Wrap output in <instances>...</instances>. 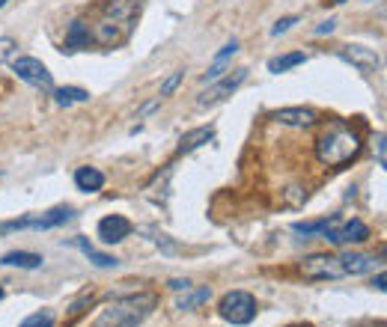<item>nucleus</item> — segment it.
<instances>
[{
	"mask_svg": "<svg viewBox=\"0 0 387 327\" xmlns=\"http://www.w3.org/2000/svg\"><path fill=\"white\" fill-rule=\"evenodd\" d=\"M54 98H57L60 107H72V105H84V101H90V93L81 86H60L54 89Z\"/></svg>",
	"mask_w": 387,
	"mask_h": 327,
	"instance_id": "nucleus-21",
	"label": "nucleus"
},
{
	"mask_svg": "<svg viewBox=\"0 0 387 327\" xmlns=\"http://www.w3.org/2000/svg\"><path fill=\"white\" fill-rule=\"evenodd\" d=\"M13 72L24 84H33V86H39V89H54L51 72L45 69V63L36 60V57H18V60H13Z\"/></svg>",
	"mask_w": 387,
	"mask_h": 327,
	"instance_id": "nucleus-7",
	"label": "nucleus"
},
{
	"mask_svg": "<svg viewBox=\"0 0 387 327\" xmlns=\"http://www.w3.org/2000/svg\"><path fill=\"white\" fill-rule=\"evenodd\" d=\"M93 45V33H90V24L84 18H75L69 30H66V48L63 51H81V48H90Z\"/></svg>",
	"mask_w": 387,
	"mask_h": 327,
	"instance_id": "nucleus-13",
	"label": "nucleus"
},
{
	"mask_svg": "<svg viewBox=\"0 0 387 327\" xmlns=\"http://www.w3.org/2000/svg\"><path fill=\"white\" fill-rule=\"evenodd\" d=\"M274 122H280V126H289V128H310V126H316V110H310V107H280V110H274L271 114Z\"/></svg>",
	"mask_w": 387,
	"mask_h": 327,
	"instance_id": "nucleus-12",
	"label": "nucleus"
},
{
	"mask_svg": "<svg viewBox=\"0 0 387 327\" xmlns=\"http://www.w3.org/2000/svg\"><path fill=\"white\" fill-rule=\"evenodd\" d=\"M367 3H375V0H367Z\"/></svg>",
	"mask_w": 387,
	"mask_h": 327,
	"instance_id": "nucleus-36",
	"label": "nucleus"
},
{
	"mask_svg": "<svg viewBox=\"0 0 387 327\" xmlns=\"http://www.w3.org/2000/svg\"><path fill=\"white\" fill-rule=\"evenodd\" d=\"M245 81H248V69H236L232 75H227V77H224V81H220V84L208 86L206 93H203L200 98H197V101H200V105H215V101H220V98L232 96V93H236V89H238L241 84H245Z\"/></svg>",
	"mask_w": 387,
	"mask_h": 327,
	"instance_id": "nucleus-10",
	"label": "nucleus"
},
{
	"mask_svg": "<svg viewBox=\"0 0 387 327\" xmlns=\"http://www.w3.org/2000/svg\"><path fill=\"white\" fill-rule=\"evenodd\" d=\"M361 149H363V137L349 122H328V128L316 140V158L325 167H342L355 161Z\"/></svg>",
	"mask_w": 387,
	"mask_h": 327,
	"instance_id": "nucleus-2",
	"label": "nucleus"
},
{
	"mask_svg": "<svg viewBox=\"0 0 387 327\" xmlns=\"http://www.w3.org/2000/svg\"><path fill=\"white\" fill-rule=\"evenodd\" d=\"M367 238H370V227L363 220H342L337 229H331L325 235V241L337 244V247H342V244H361V241H367Z\"/></svg>",
	"mask_w": 387,
	"mask_h": 327,
	"instance_id": "nucleus-9",
	"label": "nucleus"
},
{
	"mask_svg": "<svg viewBox=\"0 0 387 327\" xmlns=\"http://www.w3.org/2000/svg\"><path fill=\"white\" fill-rule=\"evenodd\" d=\"M218 312L229 324H250L257 319V298L250 291H227L218 303Z\"/></svg>",
	"mask_w": 387,
	"mask_h": 327,
	"instance_id": "nucleus-4",
	"label": "nucleus"
},
{
	"mask_svg": "<svg viewBox=\"0 0 387 327\" xmlns=\"http://www.w3.org/2000/svg\"><path fill=\"white\" fill-rule=\"evenodd\" d=\"M340 57L346 60V63H351V66H355L358 72H363V75L379 72V66H381L379 54H375L372 48H367V45H342V48H340Z\"/></svg>",
	"mask_w": 387,
	"mask_h": 327,
	"instance_id": "nucleus-8",
	"label": "nucleus"
},
{
	"mask_svg": "<svg viewBox=\"0 0 387 327\" xmlns=\"http://www.w3.org/2000/svg\"><path fill=\"white\" fill-rule=\"evenodd\" d=\"M325 3H331V6H337V3H346V0H325Z\"/></svg>",
	"mask_w": 387,
	"mask_h": 327,
	"instance_id": "nucleus-33",
	"label": "nucleus"
},
{
	"mask_svg": "<svg viewBox=\"0 0 387 327\" xmlns=\"http://www.w3.org/2000/svg\"><path fill=\"white\" fill-rule=\"evenodd\" d=\"M75 218V211L69 206H60V208H51L45 214H27L21 220H9V223H0V232H15V229H57L63 223H69Z\"/></svg>",
	"mask_w": 387,
	"mask_h": 327,
	"instance_id": "nucleus-5",
	"label": "nucleus"
},
{
	"mask_svg": "<svg viewBox=\"0 0 387 327\" xmlns=\"http://www.w3.org/2000/svg\"><path fill=\"white\" fill-rule=\"evenodd\" d=\"M208 298H212V289L208 286H200V289H185V295L176 301V310H197V307H203V303H208Z\"/></svg>",
	"mask_w": 387,
	"mask_h": 327,
	"instance_id": "nucleus-20",
	"label": "nucleus"
},
{
	"mask_svg": "<svg viewBox=\"0 0 387 327\" xmlns=\"http://www.w3.org/2000/svg\"><path fill=\"white\" fill-rule=\"evenodd\" d=\"M0 301H3V289H0Z\"/></svg>",
	"mask_w": 387,
	"mask_h": 327,
	"instance_id": "nucleus-35",
	"label": "nucleus"
},
{
	"mask_svg": "<svg viewBox=\"0 0 387 327\" xmlns=\"http://www.w3.org/2000/svg\"><path fill=\"white\" fill-rule=\"evenodd\" d=\"M72 244L75 247H81V253L90 259V262L96 265V268H116L119 265V259L116 256H107V253H102V250H96V247L86 241V238H81V235H77V238H72Z\"/></svg>",
	"mask_w": 387,
	"mask_h": 327,
	"instance_id": "nucleus-16",
	"label": "nucleus"
},
{
	"mask_svg": "<svg viewBox=\"0 0 387 327\" xmlns=\"http://www.w3.org/2000/svg\"><path fill=\"white\" fill-rule=\"evenodd\" d=\"M384 283H387V274H384V271H379V277H375V280H372V286H375V289H379V291H384V289H387Z\"/></svg>",
	"mask_w": 387,
	"mask_h": 327,
	"instance_id": "nucleus-32",
	"label": "nucleus"
},
{
	"mask_svg": "<svg viewBox=\"0 0 387 327\" xmlns=\"http://www.w3.org/2000/svg\"><path fill=\"white\" fill-rule=\"evenodd\" d=\"M140 0H102L98 6V18L93 21V42L105 45V48H116L123 45L131 30L137 24Z\"/></svg>",
	"mask_w": 387,
	"mask_h": 327,
	"instance_id": "nucleus-1",
	"label": "nucleus"
},
{
	"mask_svg": "<svg viewBox=\"0 0 387 327\" xmlns=\"http://www.w3.org/2000/svg\"><path fill=\"white\" fill-rule=\"evenodd\" d=\"M54 321H57V315H54V310H39L27 315L24 321H21L18 327H54Z\"/></svg>",
	"mask_w": 387,
	"mask_h": 327,
	"instance_id": "nucleus-23",
	"label": "nucleus"
},
{
	"mask_svg": "<svg viewBox=\"0 0 387 327\" xmlns=\"http://www.w3.org/2000/svg\"><path fill=\"white\" fill-rule=\"evenodd\" d=\"M212 140H215V128H212V126H203V128H194V131H188L185 137L179 140V155H185V152H194V149H200V146L212 143Z\"/></svg>",
	"mask_w": 387,
	"mask_h": 327,
	"instance_id": "nucleus-15",
	"label": "nucleus"
},
{
	"mask_svg": "<svg viewBox=\"0 0 387 327\" xmlns=\"http://www.w3.org/2000/svg\"><path fill=\"white\" fill-rule=\"evenodd\" d=\"M375 149H379V164L384 167V134H379V137H375Z\"/></svg>",
	"mask_w": 387,
	"mask_h": 327,
	"instance_id": "nucleus-31",
	"label": "nucleus"
},
{
	"mask_svg": "<svg viewBox=\"0 0 387 327\" xmlns=\"http://www.w3.org/2000/svg\"><path fill=\"white\" fill-rule=\"evenodd\" d=\"M304 199H307V194H304L301 188H289V190H286V202H289V206H301Z\"/></svg>",
	"mask_w": 387,
	"mask_h": 327,
	"instance_id": "nucleus-27",
	"label": "nucleus"
},
{
	"mask_svg": "<svg viewBox=\"0 0 387 327\" xmlns=\"http://www.w3.org/2000/svg\"><path fill=\"white\" fill-rule=\"evenodd\" d=\"M6 3H9V0H0V9H3V6H6Z\"/></svg>",
	"mask_w": 387,
	"mask_h": 327,
	"instance_id": "nucleus-34",
	"label": "nucleus"
},
{
	"mask_svg": "<svg viewBox=\"0 0 387 327\" xmlns=\"http://www.w3.org/2000/svg\"><path fill=\"white\" fill-rule=\"evenodd\" d=\"M334 30H337V21H334V18H328L325 24H319V27H316V36H328V33H334Z\"/></svg>",
	"mask_w": 387,
	"mask_h": 327,
	"instance_id": "nucleus-28",
	"label": "nucleus"
},
{
	"mask_svg": "<svg viewBox=\"0 0 387 327\" xmlns=\"http://www.w3.org/2000/svg\"><path fill=\"white\" fill-rule=\"evenodd\" d=\"M131 235V220L123 214H107L105 220H98V238L105 244H119Z\"/></svg>",
	"mask_w": 387,
	"mask_h": 327,
	"instance_id": "nucleus-11",
	"label": "nucleus"
},
{
	"mask_svg": "<svg viewBox=\"0 0 387 327\" xmlns=\"http://www.w3.org/2000/svg\"><path fill=\"white\" fill-rule=\"evenodd\" d=\"M170 289L173 291H185V289H191V280H179V277H176V280H170Z\"/></svg>",
	"mask_w": 387,
	"mask_h": 327,
	"instance_id": "nucleus-30",
	"label": "nucleus"
},
{
	"mask_svg": "<svg viewBox=\"0 0 387 327\" xmlns=\"http://www.w3.org/2000/svg\"><path fill=\"white\" fill-rule=\"evenodd\" d=\"M292 24H298V15H286V18H280L278 24L271 27V36H280V33H286V30H289Z\"/></svg>",
	"mask_w": 387,
	"mask_h": 327,
	"instance_id": "nucleus-26",
	"label": "nucleus"
},
{
	"mask_svg": "<svg viewBox=\"0 0 387 327\" xmlns=\"http://www.w3.org/2000/svg\"><path fill=\"white\" fill-rule=\"evenodd\" d=\"M0 265L33 271V268H42V256L39 253H27V250H13V253H6L3 259H0Z\"/></svg>",
	"mask_w": 387,
	"mask_h": 327,
	"instance_id": "nucleus-19",
	"label": "nucleus"
},
{
	"mask_svg": "<svg viewBox=\"0 0 387 327\" xmlns=\"http://www.w3.org/2000/svg\"><path fill=\"white\" fill-rule=\"evenodd\" d=\"M155 303H158V298L152 291H137V295L119 298L107 310H102V315L93 321V327H137L149 319Z\"/></svg>",
	"mask_w": 387,
	"mask_h": 327,
	"instance_id": "nucleus-3",
	"label": "nucleus"
},
{
	"mask_svg": "<svg viewBox=\"0 0 387 327\" xmlns=\"http://www.w3.org/2000/svg\"><path fill=\"white\" fill-rule=\"evenodd\" d=\"M340 259H342V268H346V277H361L375 268V256H367V253H346Z\"/></svg>",
	"mask_w": 387,
	"mask_h": 327,
	"instance_id": "nucleus-17",
	"label": "nucleus"
},
{
	"mask_svg": "<svg viewBox=\"0 0 387 327\" xmlns=\"http://www.w3.org/2000/svg\"><path fill=\"white\" fill-rule=\"evenodd\" d=\"M236 54H238V42L232 39V42H227L224 48H220V51L215 54V63L208 66V72L203 75V81H206V84H208V81H218V77L224 75V63H227L229 57H236Z\"/></svg>",
	"mask_w": 387,
	"mask_h": 327,
	"instance_id": "nucleus-18",
	"label": "nucleus"
},
{
	"mask_svg": "<svg viewBox=\"0 0 387 327\" xmlns=\"http://www.w3.org/2000/svg\"><path fill=\"white\" fill-rule=\"evenodd\" d=\"M75 185H77V190H84V194H96V190L105 188V173L96 170V167H77Z\"/></svg>",
	"mask_w": 387,
	"mask_h": 327,
	"instance_id": "nucleus-14",
	"label": "nucleus"
},
{
	"mask_svg": "<svg viewBox=\"0 0 387 327\" xmlns=\"http://www.w3.org/2000/svg\"><path fill=\"white\" fill-rule=\"evenodd\" d=\"M182 77H185V72H173V75L167 77V81L161 84V96H158V98H167V96H173V89L182 84Z\"/></svg>",
	"mask_w": 387,
	"mask_h": 327,
	"instance_id": "nucleus-24",
	"label": "nucleus"
},
{
	"mask_svg": "<svg viewBox=\"0 0 387 327\" xmlns=\"http://www.w3.org/2000/svg\"><path fill=\"white\" fill-rule=\"evenodd\" d=\"M15 39H9V36H0V63H6V60H13V54H15Z\"/></svg>",
	"mask_w": 387,
	"mask_h": 327,
	"instance_id": "nucleus-25",
	"label": "nucleus"
},
{
	"mask_svg": "<svg viewBox=\"0 0 387 327\" xmlns=\"http://www.w3.org/2000/svg\"><path fill=\"white\" fill-rule=\"evenodd\" d=\"M301 274H304V280H342L346 277V268H342L340 256L313 253L301 262Z\"/></svg>",
	"mask_w": 387,
	"mask_h": 327,
	"instance_id": "nucleus-6",
	"label": "nucleus"
},
{
	"mask_svg": "<svg viewBox=\"0 0 387 327\" xmlns=\"http://www.w3.org/2000/svg\"><path fill=\"white\" fill-rule=\"evenodd\" d=\"M158 105H161V98H155V101H149V105H143V107L137 110V119H143V116H149V114H152V110L158 107Z\"/></svg>",
	"mask_w": 387,
	"mask_h": 327,
	"instance_id": "nucleus-29",
	"label": "nucleus"
},
{
	"mask_svg": "<svg viewBox=\"0 0 387 327\" xmlns=\"http://www.w3.org/2000/svg\"><path fill=\"white\" fill-rule=\"evenodd\" d=\"M301 63H307V54L304 51H292V54H283V57L268 60V72L280 75V72H289V69H295V66H301Z\"/></svg>",
	"mask_w": 387,
	"mask_h": 327,
	"instance_id": "nucleus-22",
	"label": "nucleus"
}]
</instances>
